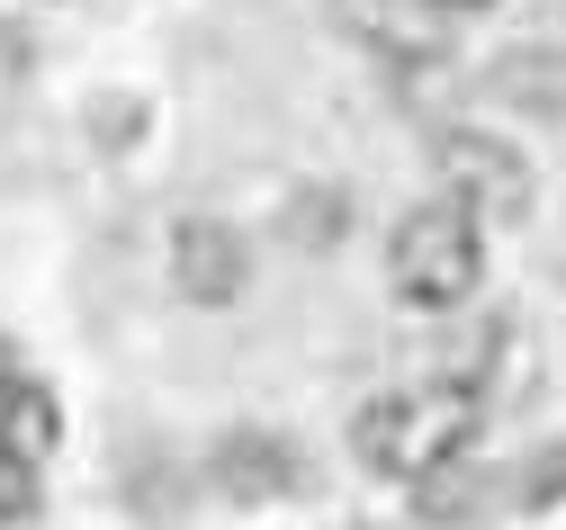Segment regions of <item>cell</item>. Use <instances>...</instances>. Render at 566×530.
Listing matches in <instances>:
<instances>
[{"instance_id": "cell-3", "label": "cell", "mask_w": 566, "mask_h": 530, "mask_svg": "<svg viewBox=\"0 0 566 530\" xmlns=\"http://www.w3.org/2000/svg\"><path fill=\"white\" fill-rule=\"evenodd\" d=\"M441 189L468 198L494 225V216H522L531 207V163L513 154V144H494V135H441Z\"/></svg>"}, {"instance_id": "cell-5", "label": "cell", "mask_w": 566, "mask_h": 530, "mask_svg": "<svg viewBox=\"0 0 566 530\" xmlns=\"http://www.w3.org/2000/svg\"><path fill=\"white\" fill-rule=\"evenodd\" d=\"M350 19H360V37H378L405 63H432L450 45V28H441L450 10H441V0H350Z\"/></svg>"}, {"instance_id": "cell-1", "label": "cell", "mask_w": 566, "mask_h": 530, "mask_svg": "<svg viewBox=\"0 0 566 530\" xmlns=\"http://www.w3.org/2000/svg\"><path fill=\"white\" fill-rule=\"evenodd\" d=\"M485 405L476 387H459V377H432V387H396L378 405H360V423H350V459H360L369 477H396V486H422L432 468L468 459Z\"/></svg>"}, {"instance_id": "cell-7", "label": "cell", "mask_w": 566, "mask_h": 530, "mask_svg": "<svg viewBox=\"0 0 566 530\" xmlns=\"http://www.w3.org/2000/svg\"><path fill=\"white\" fill-rule=\"evenodd\" d=\"M0 440L28 449V459H54V440H63V405H54V387H36L28 368L10 377V396H0Z\"/></svg>"}, {"instance_id": "cell-8", "label": "cell", "mask_w": 566, "mask_h": 530, "mask_svg": "<svg viewBox=\"0 0 566 530\" xmlns=\"http://www.w3.org/2000/svg\"><path fill=\"white\" fill-rule=\"evenodd\" d=\"M413 495H422V521H441V530H459V521H476V512H485V477H476L468 459L432 468V477H422Z\"/></svg>"}, {"instance_id": "cell-6", "label": "cell", "mask_w": 566, "mask_h": 530, "mask_svg": "<svg viewBox=\"0 0 566 530\" xmlns=\"http://www.w3.org/2000/svg\"><path fill=\"white\" fill-rule=\"evenodd\" d=\"M217 486H226L234 503H270V495H289V486H297V459H289L270 432H243V440L217 449Z\"/></svg>"}, {"instance_id": "cell-10", "label": "cell", "mask_w": 566, "mask_h": 530, "mask_svg": "<svg viewBox=\"0 0 566 530\" xmlns=\"http://www.w3.org/2000/svg\"><path fill=\"white\" fill-rule=\"evenodd\" d=\"M441 10H485V0H441Z\"/></svg>"}, {"instance_id": "cell-9", "label": "cell", "mask_w": 566, "mask_h": 530, "mask_svg": "<svg viewBox=\"0 0 566 530\" xmlns=\"http://www.w3.org/2000/svg\"><path fill=\"white\" fill-rule=\"evenodd\" d=\"M36 468H45V459H28V449L0 440V530H19V521L45 512V477H36Z\"/></svg>"}, {"instance_id": "cell-4", "label": "cell", "mask_w": 566, "mask_h": 530, "mask_svg": "<svg viewBox=\"0 0 566 530\" xmlns=\"http://www.w3.org/2000/svg\"><path fill=\"white\" fill-rule=\"evenodd\" d=\"M243 235L217 216H180L171 225V288L189 297V306H234L243 297Z\"/></svg>"}, {"instance_id": "cell-2", "label": "cell", "mask_w": 566, "mask_h": 530, "mask_svg": "<svg viewBox=\"0 0 566 530\" xmlns=\"http://www.w3.org/2000/svg\"><path fill=\"white\" fill-rule=\"evenodd\" d=\"M387 270H396V297H405V306H422V315L468 306L476 279H485V216H476L468 198H450V189L422 198V207L396 225Z\"/></svg>"}]
</instances>
